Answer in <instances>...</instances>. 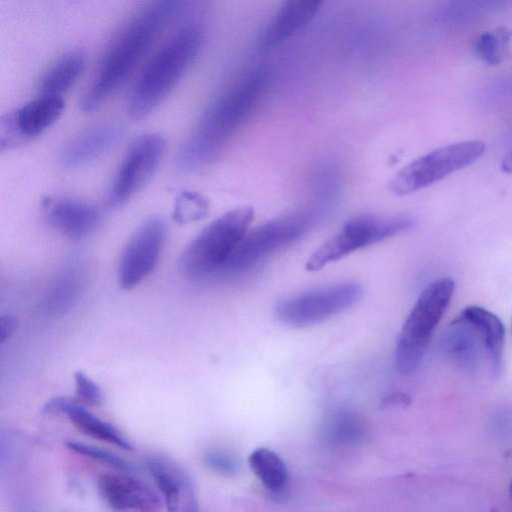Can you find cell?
Masks as SVG:
<instances>
[{"label":"cell","mask_w":512,"mask_h":512,"mask_svg":"<svg viewBox=\"0 0 512 512\" xmlns=\"http://www.w3.org/2000/svg\"><path fill=\"white\" fill-rule=\"evenodd\" d=\"M146 466L168 512H199L193 481L180 464L165 456L151 455Z\"/></svg>","instance_id":"5bb4252c"},{"label":"cell","mask_w":512,"mask_h":512,"mask_svg":"<svg viewBox=\"0 0 512 512\" xmlns=\"http://www.w3.org/2000/svg\"><path fill=\"white\" fill-rule=\"evenodd\" d=\"M461 316L471 322L479 331L487 359V365L493 378L502 373L504 326L501 320L491 311L476 305L468 306Z\"/></svg>","instance_id":"d6986e66"},{"label":"cell","mask_w":512,"mask_h":512,"mask_svg":"<svg viewBox=\"0 0 512 512\" xmlns=\"http://www.w3.org/2000/svg\"><path fill=\"white\" fill-rule=\"evenodd\" d=\"M509 36L510 33L505 29L481 34L475 43L476 54L489 65L499 64Z\"/></svg>","instance_id":"603a6c76"},{"label":"cell","mask_w":512,"mask_h":512,"mask_svg":"<svg viewBox=\"0 0 512 512\" xmlns=\"http://www.w3.org/2000/svg\"><path fill=\"white\" fill-rule=\"evenodd\" d=\"M361 294V287L350 282L317 288L280 301L276 316L286 325L307 327L347 310Z\"/></svg>","instance_id":"9c48e42d"},{"label":"cell","mask_w":512,"mask_h":512,"mask_svg":"<svg viewBox=\"0 0 512 512\" xmlns=\"http://www.w3.org/2000/svg\"><path fill=\"white\" fill-rule=\"evenodd\" d=\"M167 227L160 217L142 223L125 245L118 266V282L130 290L150 275L158 264Z\"/></svg>","instance_id":"8fae6325"},{"label":"cell","mask_w":512,"mask_h":512,"mask_svg":"<svg viewBox=\"0 0 512 512\" xmlns=\"http://www.w3.org/2000/svg\"><path fill=\"white\" fill-rule=\"evenodd\" d=\"M42 212L50 227L75 240L93 233L101 220L96 206L63 196L46 197L42 201Z\"/></svg>","instance_id":"9a60e30c"},{"label":"cell","mask_w":512,"mask_h":512,"mask_svg":"<svg viewBox=\"0 0 512 512\" xmlns=\"http://www.w3.org/2000/svg\"><path fill=\"white\" fill-rule=\"evenodd\" d=\"M253 218V208L242 206L206 226L182 254L183 275L196 281L217 277L250 230Z\"/></svg>","instance_id":"277c9868"},{"label":"cell","mask_w":512,"mask_h":512,"mask_svg":"<svg viewBox=\"0 0 512 512\" xmlns=\"http://www.w3.org/2000/svg\"><path fill=\"white\" fill-rule=\"evenodd\" d=\"M204 35L203 23L191 21L155 53L132 88L129 111L134 118L147 116L166 98L197 57Z\"/></svg>","instance_id":"3957f363"},{"label":"cell","mask_w":512,"mask_h":512,"mask_svg":"<svg viewBox=\"0 0 512 512\" xmlns=\"http://www.w3.org/2000/svg\"><path fill=\"white\" fill-rule=\"evenodd\" d=\"M490 512H496V511H490Z\"/></svg>","instance_id":"1f68e13d"},{"label":"cell","mask_w":512,"mask_h":512,"mask_svg":"<svg viewBox=\"0 0 512 512\" xmlns=\"http://www.w3.org/2000/svg\"><path fill=\"white\" fill-rule=\"evenodd\" d=\"M43 411L51 415H66L79 431L91 438L133 450V445L118 428L100 419L74 399L54 397L44 404Z\"/></svg>","instance_id":"2e32d148"},{"label":"cell","mask_w":512,"mask_h":512,"mask_svg":"<svg viewBox=\"0 0 512 512\" xmlns=\"http://www.w3.org/2000/svg\"><path fill=\"white\" fill-rule=\"evenodd\" d=\"M413 224L406 216L382 217L371 214L355 216L326 240L308 258L307 271H318L345 256L381 242L409 229Z\"/></svg>","instance_id":"52a82bcc"},{"label":"cell","mask_w":512,"mask_h":512,"mask_svg":"<svg viewBox=\"0 0 512 512\" xmlns=\"http://www.w3.org/2000/svg\"><path fill=\"white\" fill-rule=\"evenodd\" d=\"M455 289L449 277L437 279L420 293L403 323L395 349V364L402 375L414 374Z\"/></svg>","instance_id":"5b68a950"},{"label":"cell","mask_w":512,"mask_h":512,"mask_svg":"<svg viewBox=\"0 0 512 512\" xmlns=\"http://www.w3.org/2000/svg\"><path fill=\"white\" fill-rule=\"evenodd\" d=\"M266 82L265 71L254 70L222 90L207 106L182 145L177 164L195 169L214 159L229 137L249 116Z\"/></svg>","instance_id":"7a4b0ae2"},{"label":"cell","mask_w":512,"mask_h":512,"mask_svg":"<svg viewBox=\"0 0 512 512\" xmlns=\"http://www.w3.org/2000/svg\"><path fill=\"white\" fill-rule=\"evenodd\" d=\"M165 147L164 138L154 133L141 135L130 144L108 190V206L124 205L143 187L158 167Z\"/></svg>","instance_id":"30bf717a"},{"label":"cell","mask_w":512,"mask_h":512,"mask_svg":"<svg viewBox=\"0 0 512 512\" xmlns=\"http://www.w3.org/2000/svg\"><path fill=\"white\" fill-rule=\"evenodd\" d=\"M314 222L313 213L296 212L249 230L217 277H231L247 272L270 254L299 239Z\"/></svg>","instance_id":"8992f818"},{"label":"cell","mask_w":512,"mask_h":512,"mask_svg":"<svg viewBox=\"0 0 512 512\" xmlns=\"http://www.w3.org/2000/svg\"><path fill=\"white\" fill-rule=\"evenodd\" d=\"M486 149L479 140L463 141L437 148L403 167L389 182L396 196L426 188L479 159Z\"/></svg>","instance_id":"ba28073f"},{"label":"cell","mask_w":512,"mask_h":512,"mask_svg":"<svg viewBox=\"0 0 512 512\" xmlns=\"http://www.w3.org/2000/svg\"><path fill=\"white\" fill-rule=\"evenodd\" d=\"M97 489L107 506L116 512H158L161 508L158 493L128 472L102 474Z\"/></svg>","instance_id":"4fadbf2b"},{"label":"cell","mask_w":512,"mask_h":512,"mask_svg":"<svg viewBox=\"0 0 512 512\" xmlns=\"http://www.w3.org/2000/svg\"><path fill=\"white\" fill-rule=\"evenodd\" d=\"M481 343L478 329L461 315L449 325L444 339L447 353L469 371H475L479 366Z\"/></svg>","instance_id":"ffe728a7"},{"label":"cell","mask_w":512,"mask_h":512,"mask_svg":"<svg viewBox=\"0 0 512 512\" xmlns=\"http://www.w3.org/2000/svg\"><path fill=\"white\" fill-rule=\"evenodd\" d=\"M501 169L505 173H512V150L509 151L501 161Z\"/></svg>","instance_id":"f546056e"},{"label":"cell","mask_w":512,"mask_h":512,"mask_svg":"<svg viewBox=\"0 0 512 512\" xmlns=\"http://www.w3.org/2000/svg\"><path fill=\"white\" fill-rule=\"evenodd\" d=\"M207 200L197 193H183L175 204L174 220L183 224L204 218L208 213Z\"/></svg>","instance_id":"cb8c5ba5"},{"label":"cell","mask_w":512,"mask_h":512,"mask_svg":"<svg viewBox=\"0 0 512 512\" xmlns=\"http://www.w3.org/2000/svg\"><path fill=\"white\" fill-rule=\"evenodd\" d=\"M248 463L251 470L269 491L278 493L286 487L288 471L283 460L274 451L258 448L250 454Z\"/></svg>","instance_id":"7402d4cb"},{"label":"cell","mask_w":512,"mask_h":512,"mask_svg":"<svg viewBox=\"0 0 512 512\" xmlns=\"http://www.w3.org/2000/svg\"><path fill=\"white\" fill-rule=\"evenodd\" d=\"M510 494H511V497H512V481H511V484H510Z\"/></svg>","instance_id":"4dcf8cb0"},{"label":"cell","mask_w":512,"mask_h":512,"mask_svg":"<svg viewBox=\"0 0 512 512\" xmlns=\"http://www.w3.org/2000/svg\"><path fill=\"white\" fill-rule=\"evenodd\" d=\"M204 465L219 474L231 475L238 470V464L231 456L219 451H207L202 457Z\"/></svg>","instance_id":"83f0119b"},{"label":"cell","mask_w":512,"mask_h":512,"mask_svg":"<svg viewBox=\"0 0 512 512\" xmlns=\"http://www.w3.org/2000/svg\"><path fill=\"white\" fill-rule=\"evenodd\" d=\"M81 281L75 273H69L62 277L59 285L55 286L52 292V299L49 301L52 309L63 310L71 305V300L76 297Z\"/></svg>","instance_id":"484cf974"},{"label":"cell","mask_w":512,"mask_h":512,"mask_svg":"<svg viewBox=\"0 0 512 512\" xmlns=\"http://www.w3.org/2000/svg\"><path fill=\"white\" fill-rule=\"evenodd\" d=\"M76 386V395L78 399L91 406L101 405L103 402V392L101 387L82 371L74 373Z\"/></svg>","instance_id":"4316f807"},{"label":"cell","mask_w":512,"mask_h":512,"mask_svg":"<svg viewBox=\"0 0 512 512\" xmlns=\"http://www.w3.org/2000/svg\"><path fill=\"white\" fill-rule=\"evenodd\" d=\"M320 2L316 0L286 1L266 26L261 46H277L305 27L317 14Z\"/></svg>","instance_id":"ac0fdd59"},{"label":"cell","mask_w":512,"mask_h":512,"mask_svg":"<svg viewBox=\"0 0 512 512\" xmlns=\"http://www.w3.org/2000/svg\"><path fill=\"white\" fill-rule=\"evenodd\" d=\"M188 2L156 1L136 11L107 45L95 77L81 100L91 112L102 105L134 71L165 26L187 9Z\"/></svg>","instance_id":"6da1fadb"},{"label":"cell","mask_w":512,"mask_h":512,"mask_svg":"<svg viewBox=\"0 0 512 512\" xmlns=\"http://www.w3.org/2000/svg\"><path fill=\"white\" fill-rule=\"evenodd\" d=\"M15 327V320L12 317H3L1 319V339L4 341L10 334L13 333Z\"/></svg>","instance_id":"f1b7e54d"},{"label":"cell","mask_w":512,"mask_h":512,"mask_svg":"<svg viewBox=\"0 0 512 512\" xmlns=\"http://www.w3.org/2000/svg\"><path fill=\"white\" fill-rule=\"evenodd\" d=\"M122 135L120 126L112 123L91 128L68 143L61 152L66 167L86 165L108 152Z\"/></svg>","instance_id":"e0dca14e"},{"label":"cell","mask_w":512,"mask_h":512,"mask_svg":"<svg viewBox=\"0 0 512 512\" xmlns=\"http://www.w3.org/2000/svg\"><path fill=\"white\" fill-rule=\"evenodd\" d=\"M68 449L75 453L84 455L92 460L109 465L117 471L132 473L133 466L123 458L107 450L95 447L79 441L70 440L66 442Z\"/></svg>","instance_id":"d4e9b609"},{"label":"cell","mask_w":512,"mask_h":512,"mask_svg":"<svg viewBox=\"0 0 512 512\" xmlns=\"http://www.w3.org/2000/svg\"><path fill=\"white\" fill-rule=\"evenodd\" d=\"M85 65L81 51H71L59 58L44 74L40 83L42 94L58 95L67 91L77 80Z\"/></svg>","instance_id":"44dd1931"},{"label":"cell","mask_w":512,"mask_h":512,"mask_svg":"<svg viewBox=\"0 0 512 512\" xmlns=\"http://www.w3.org/2000/svg\"><path fill=\"white\" fill-rule=\"evenodd\" d=\"M65 102L61 96L41 94L1 119V145L40 135L61 115Z\"/></svg>","instance_id":"7c38bea8"}]
</instances>
